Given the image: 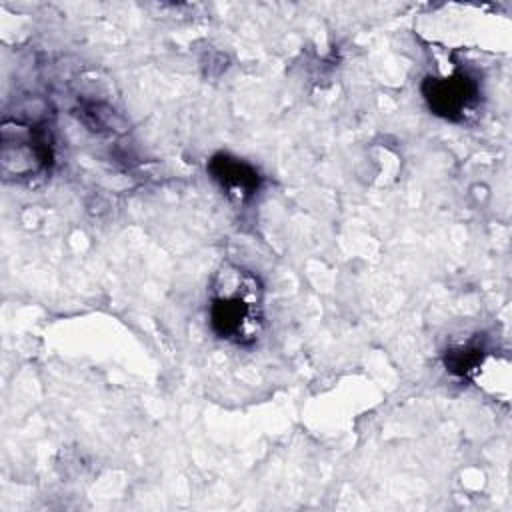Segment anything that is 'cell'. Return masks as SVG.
Instances as JSON below:
<instances>
[{
	"mask_svg": "<svg viewBox=\"0 0 512 512\" xmlns=\"http://www.w3.org/2000/svg\"><path fill=\"white\" fill-rule=\"evenodd\" d=\"M208 318L218 338L238 346L254 344L264 324L260 280L246 268L222 266L212 280Z\"/></svg>",
	"mask_w": 512,
	"mask_h": 512,
	"instance_id": "1",
	"label": "cell"
},
{
	"mask_svg": "<svg viewBox=\"0 0 512 512\" xmlns=\"http://www.w3.org/2000/svg\"><path fill=\"white\" fill-rule=\"evenodd\" d=\"M2 172L6 178L28 182L40 178L50 170L52 146L42 128L30 124L12 126L6 122L2 128Z\"/></svg>",
	"mask_w": 512,
	"mask_h": 512,
	"instance_id": "2",
	"label": "cell"
},
{
	"mask_svg": "<svg viewBox=\"0 0 512 512\" xmlns=\"http://www.w3.org/2000/svg\"><path fill=\"white\" fill-rule=\"evenodd\" d=\"M478 84L464 72L454 70L444 76H426L422 82V96L428 108L450 122H462L478 102Z\"/></svg>",
	"mask_w": 512,
	"mask_h": 512,
	"instance_id": "3",
	"label": "cell"
},
{
	"mask_svg": "<svg viewBox=\"0 0 512 512\" xmlns=\"http://www.w3.org/2000/svg\"><path fill=\"white\" fill-rule=\"evenodd\" d=\"M208 172L228 196L240 202L252 198L262 186L260 172L246 160L228 152L214 154L208 162Z\"/></svg>",
	"mask_w": 512,
	"mask_h": 512,
	"instance_id": "4",
	"label": "cell"
}]
</instances>
